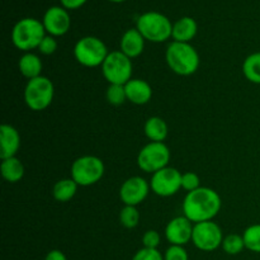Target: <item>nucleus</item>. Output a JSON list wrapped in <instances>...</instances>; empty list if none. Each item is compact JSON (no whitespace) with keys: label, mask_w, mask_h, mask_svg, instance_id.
I'll list each match as a JSON object with an SVG mask.
<instances>
[{"label":"nucleus","mask_w":260,"mask_h":260,"mask_svg":"<svg viewBox=\"0 0 260 260\" xmlns=\"http://www.w3.org/2000/svg\"><path fill=\"white\" fill-rule=\"evenodd\" d=\"M20 149V135L13 126L3 123L0 126V157L8 159V157L17 156Z\"/></svg>","instance_id":"15"},{"label":"nucleus","mask_w":260,"mask_h":260,"mask_svg":"<svg viewBox=\"0 0 260 260\" xmlns=\"http://www.w3.org/2000/svg\"><path fill=\"white\" fill-rule=\"evenodd\" d=\"M45 260H68V258H66V255L62 253V251L55 249V250L48 251Z\"/></svg>","instance_id":"34"},{"label":"nucleus","mask_w":260,"mask_h":260,"mask_svg":"<svg viewBox=\"0 0 260 260\" xmlns=\"http://www.w3.org/2000/svg\"><path fill=\"white\" fill-rule=\"evenodd\" d=\"M164 260H189V256L183 246L170 245L165 251Z\"/></svg>","instance_id":"30"},{"label":"nucleus","mask_w":260,"mask_h":260,"mask_svg":"<svg viewBox=\"0 0 260 260\" xmlns=\"http://www.w3.org/2000/svg\"><path fill=\"white\" fill-rule=\"evenodd\" d=\"M201 188V179L198 174L193 172H187L182 174V189L187 190L188 193Z\"/></svg>","instance_id":"28"},{"label":"nucleus","mask_w":260,"mask_h":260,"mask_svg":"<svg viewBox=\"0 0 260 260\" xmlns=\"http://www.w3.org/2000/svg\"><path fill=\"white\" fill-rule=\"evenodd\" d=\"M109 55L106 43L94 36H85L75 43L74 56L80 65L85 68H98L103 65Z\"/></svg>","instance_id":"6"},{"label":"nucleus","mask_w":260,"mask_h":260,"mask_svg":"<svg viewBox=\"0 0 260 260\" xmlns=\"http://www.w3.org/2000/svg\"><path fill=\"white\" fill-rule=\"evenodd\" d=\"M57 46L58 45H57V41H56V37H52V36L50 35H46L45 38L42 40V42H41L40 46H38L37 50L40 51L42 55L50 56L56 52Z\"/></svg>","instance_id":"29"},{"label":"nucleus","mask_w":260,"mask_h":260,"mask_svg":"<svg viewBox=\"0 0 260 260\" xmlns=\"http://www.w3.org/2000/svg\"><path fill=\"white\" fill-rule=\"evenodd\" d=\"M165 60L174 74L179 76H190L200 68V55L190 43L173 41L167 48Z\"/></svg>","instance_id":"2"},{"label":"nucleus","mask_w":260,"mask_h":260,"mask_svg":"<svg viewBox=\"0 0 260 260\" xmlns=\"http://www.w3.org/2000/svg\"><path fill=\"white\" fill-rule=\"evenodd\" d=\"M132 260H164V256L157 249L142 248L135 254Z\"/></svg>","instance_id":"32"},{"label":"nucleus","mask_w":260,"mask_h":260,"mask_svg":"<svg viewBox=\"0 0 260 260\" xmlns=\"http://www.w3.org/2000/svg\"><path fill=\"white\" fill-rule=\"evenodd\" d=\"M221 248L229 255H238V254H240L245 249V243H244L243 235L230 234V235L225 236Z\"/></svg>","instance_id":"25"},{"label":"nucleus","mask_w":260,"mask_h":260,"mask_svg":"<svg viewBox=\"0 0 260 260\" xmlns=\"http://www.w3.org/2000/svg\"><path fill=\"white\" fill-rule=\"evenodd\" d=\"M223 234L220 226L213 221L194 223L192 243L202 251H213L222 245Z\"/></svg>","instance_id":"10"},{"label":"nucleus","mask_w":260,"mask_h":260,"mask_svg":"<svg viewBox=\"0 0 260 260\" xmlns=\"http://www.w3.org/2000/svg\"><path fill=\"white\" fill-rule=\"evenodd\" d=\"M127 101L136 106L147 104L152 98V88L146 80L142 79H131L124 85Z\"/></svg>","instance_id":"17"},{"label":"nucleus","mask_w":260,"mask_h":260,"mask_svg":"<svg viewBox=\"0 0 260 260\" xmlns=\"http://www.w3.org/2000/svg\"><path fill=\"white\" fill-rule=\"evenodd\" d=\"M42 23L47 35L52 37H61L70 29L71 18L65 8L55 5L46 10Z\"/></svg>","instance_id":"13"},{"label":"nucleus","mask_w":260,"mask_h":260,"mask_svg":"<svg viewBox=\"0 0 260 260\" xmlns=\"http://www.w3.org/2000/svg\"><path fill=\"white\" fill-rule=\"evenodd\" d=\"M46 35L47 33L41 20L36 18H23L13 27L12 42L18 50L30 52L35 48H38Z\"/></svg>","instance_id":"3"},{"label":"nucleus","mask_w":260,"mask_h":260,"mask_svg":"<svg viewBox=\"0 0 260 260\" xmlns=\"http://www.w3.org/2000/svg\"><path fill=\"white\" fill-rule=\"evenodd\" d=\"M194 223L188 220L185 216H178L170 220L165 228V238L170 245L184 246L192 241Z\"/></svg>","instance_id":"14"},{"label":"nucleus","mask_w":260,"mask_h":260,"mask_svg":"<svg viewBox=\"0 0 260 260\" xmlns=\"http://www.w3.org/2000/svg\"><path fill=\"white\" fill-rule=\"evenodd\" d=\"M145 42L146 40L142 37L137 28H131L122 35L121 41H119V51L132 60V58L139 57L144 52Z\"/></svg>","instance_id":"16"},{"label":"nucleus","mask_w":260,"mask_h":260,"mask_svg":"<svg viewBox=\"0 0 260 260\" xmlns=\"http://www.w3.org/2000/svg\"><path fill=\"white\" fill-rule=\"evenodd\" d=\"M144 132L150 142H164L169 134V128L167 122L161 117L154 116L145 122Z\"/></svg>","instance_id":"20"},{"label":"nucleus","mask_w":260,"mask_h":260,"mask_svg":"<svg viewBox=\"0 0 260 260\" xmlns=\"http://www.w3.org/2000/svg\"><path fill=\"white\" fill-rule=\"evenodd\" d=\"M245 249L253 251V253H260V223H254L245 229L243 234Z\"/></svg>","instance_id":"24"},{"label":"nucleus","mask_w":260,"mask_h":260,"mask_svg":"<svg viewBox=\"0 0 260 260\" xmlns=\"http://www.w3.org/2000/svg\"><path fill=\"white\" fill-rule=\"evenodd\" d=\"M161 241V236L156 230H149L142 235V245L147 249H157Z\"/></svg>","instance_id":"31"},{"label":"nucleus","mask_w":260,"mask_h":260,"mask_svg":"<svg viewBox=\"0 0 260 260\" xmlns=\"http://www.w3.org/2000/svg\"><path fill=\"white\" fill-rule=\"evenodd\" d=\"M170 161V150L164 142H149L140 150L137 165L145 173H154L164 169Z\"/></svg>","instance_id":"9"},{"label":"nucleus","mask_w":260,"mask_h":260,"mask_svg":"<svg viewBox=\"0 0 260 260\" xmlns=\"http://www.w3.org/2000/svg\"><path fill=\"white\" fill-rule=\"evenodd\" d=\"M18 69L20 74L28 80L38 78L42 73V61L40 56L35 55L32 52H24V55L20 56L18 61Z\"/></svg>","instance_id":"19"},{"label":"nucleus","mask_w":260,"mask_h":260,"mask_svg":"<svg viewBox=\"0 0 260 260\" xmlns=\"http://www.w3.org/2000/svg\"><path fill=\"white\" fill-rule=\"evenodd\" d=\"M198 24L192 17H182L173 24L172 38L175 42L189 43L197 36Z\"/></svg>","instance_id":"18"},{"label":"nucleus","mask_w":260,"mask_h":260,"mask_svg":"<svg viewBox=\"0 0 260 260\" xmlns=\"http://www.w3.org/2000/svg\"><path fill=\"white\" fill-rule=\"evenodd\" d=\"M243 74L246 80L260 85V51L250 53L243 62Z\"/></svg>","instance_id":"23"},{"label":"nucleus","mask_w":260,"mask_h":260,"mask_svg":"<svg viewBox=\"0 0 260 260\" xmlns=\"http://www.w3.org/2000/svg\"><path fill=\"white\" fill-rule=\"evenodd\" d=\"M107 102L112 106H122L124 102L127 101L126 89L124 85H119V84H109L106 91Z\"/></svg>","instance_id":"27"},{"label":"nucleus","mask_w":260,"mask_h":260,"mask_svg":"<svg viewBox=\"0 0 260 260\" xmlns=\"http://www.w3.org/2000/svg\"><path fill=\"white\" fill-rule=\"evenodd\" d=\"M119 222L126 229H135L140 223V212L135 206H124L119 211Z\"/></svg>","instance_id":"26"},{"label":"nucleus","mask_w":260,"mask_h":260,"mask_svg":"<svg viewBox=\"0 0 260 260\" xmlns=\"http://www.w3.org/2000/svg\"><path fill=\"white\" fill-rule=\"evenodd\" d=\"M150 188L159 197H172L182 189V173L175 168H164L152 174Z\"/></svg>","instance_id":"11"},{"label":"nucleus","mask_w":260,"mask_h":260,"mask_svg":"<svg viewBox=\"0 0 260 260\" xmlns=\"http://www.w3.org/2000/svg\"><path fill=\"white\" fill-rule=\"evenodd\" d=\"M151 190L150 183L142 177H131L122 183L119 188V198L124 206H137L144 202Z\"/></svg>","instance_id":"12"},{"label":"nucleus","mask_w":260,"mask_h":260,"mask_svg":"<svg viewBox=\"0 0 260 260\" xmlns=\"http://www.w3.org/2000/svg\"><path fill=\"white\" fill-rule=\"evenodd\" d=\"M106 167L101 157L94 155H84L78 157L71 165V179L79 187H90L103 178Z\"/></svg>","instance_id":"7"},{"label":"nucleus","mask_w":260,"mask_h":260,"mask_svg":"<svg viewBox=\"0 0 260 260\" xmlns=\"http://www.w3.org/2000/svg\"><path fill=\"white\" fill-rule=\"evenodd\" d=\"M88 0H60L61 7L65 8L66 10H75L83 7Z\"/></svg>","instance_id":"33"},{"label":"nucleus","mask_w":260,"mask_h":260,"mask_svg":"<svg viewBox=\"0 0 260 260\" xmlns=\"http://www.w3.org/2000/svg\"><path fill=\"white\" fill-rule=\"evenodd\" d=\"M108 2H112V3H123V2H127V0H108Z\"/></svg>","instance_id":"35"},{"label":"nucleus","mask_w":260,"mask_h":260,"mask_svg":"<svg viewBox=\"0 0 260 260\" xmlns=\"http://www.w3.org/2000/svg\"><path fill=\"white\" fill-rule=\"evenodd\" d=\"M0 172L3 178L9 183H18L24 177V165L17 156L2 160Z\"/></svg>","instance_id":"21"},{"label":"nucleus","mask_w":260,"mask_h":260,"mask_svg":"<svg viewBox=\"0 0 260 260\" xmlns=\"http://www.w3.org/2000/svg\"><path fill=\"white\" fill-rule=\"evenodd\" d=\"M55 96V86L47 76L28 80L24 88V102L30 111L41 112L51 106Z\"/></svg>","instance_id":"5"},{"label":"nucleus","mask_w":260,"mask_h":260,"mask_svg":"<svg viewBox=\"0 0 260 260\" xmlns=\"http://www.w3.org/2000/svg\"><path fill=\"white\" fill-rule=\"evenodd\" d=\"M221 197L215 189L201 187L187 193L183 201V213L193 223L212 221L221 210Z\"/></svg>","instance_id":"1"},{"label":"nucleus","mask_w":260,"mask_h":260,"mask_svg":"<svg viewBox=\"0 0 260 260\" xmlns=\"http://www.w3.org/2000/svg\"><path fill=\"white\" fill-rule=\"evenodd\" d=\"M136 28L142 37L152 43H162L172 38L173 23L159 12H146L137 18Z\"/></svg>","instance_id":"4"},{"label":"nucleus","mask_w":260,"mask_h":260,"mask_svg":"<svg viewBox=\"0 0 260 260\" xmlns=\"http://www.w3.org/2000/svg\"><path fill=\"white\" fill-rule=\"evenodd\" d=\"M102 74L109 84L126 85L132 79V60L121 51H112L103 62Z\"/></svg>","instance_id":"8"},{"label":"nucleus","mask_w":260,"mask_h":260,"mask_svg":"<svg viewBox=\"0 0 260 260\" xmlns=\"http://www.w3.org/2000/svg\"><path fill=\"white\" fill-rule=\"evenodd\" d=\"M78 187L75 180L71 178H66V179H61L53 185L52 196L57 202L65 203L73 200L75 197L76 192H78Z\"/></svg>","instance_id":"22"}]
</instances>
